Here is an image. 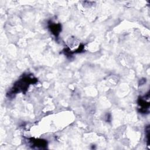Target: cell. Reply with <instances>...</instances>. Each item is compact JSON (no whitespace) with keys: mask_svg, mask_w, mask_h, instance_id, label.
I'll use <instances>...</instances> for the list:
<instances>
[{"mask_svg":"<svg viewBox=\"0 0 150 150\" xmlns=\"http://www.w3.org/2000/svg\"><path fill=\"white\" fill-rule=\"evenodd\" d=\"M50 29L53 34H54L56 36H58V35L59 34V32L61 31V26L59 24H51L49 26Z\"/></svg>","mask_w":150,"mask_h":150,"instance_id":"cell-1","label":"cell"}]
</instances>
